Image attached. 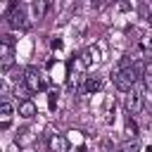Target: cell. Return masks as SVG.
<instances>
[{
	"label": "cell",
	"mask_w": 152,
	"mask_h": 152,
	"mask_svg": "<svg viewBox=\"0 0 152 152\" xmlns=\"http://www.w3.org/2000/svg\"><path fill=\"white\" fill-rule=\"evenodd\" d=\"M138 78H140V66H126L119 74H114V86L121 93H133V86Z\"/></svg>",
	"instance_id": "cell-1"
},
{
	"label": "cell",
	"mask_w": 152,
	"mask_h": 152,
	"mask_svg": "<svg viewBox=\"0 0 152 152\" xmlns=\"http://www.w3.org/2000/svg\"><path fill=\"white\" fill-rule=\"evenodd\" d=\"M7 26L14 28V31H26L31 26V21L26 19V7L24 5H17V2H10V12H7Z\"/></svg>",
	"instance_id": "cell-2"
},
{
	"label": "cell",
	"mask_w": 152,
	"mask_h": 152,
	"mask_svg": "<svg viewBox=\"0 0 152 152\" xmlns=\"http://www.w3.org/2000/svg\"><path fill=\"white\" fill-rule=\"evenodd\" d=\"M12 45H14V38L10 33H2V40H0V66H2L5 74L14 62V48Z\"/></svg>",
	"instance_id": "cell-3"
},
{
	"label": "cell",
	"mask_w": 152,
	"mask_h": 152,
	"mask_svg": "<svg viewBox=\"0 0 152 152\" xmlns=\"http://www.w3.org/2000/svg\"><path fill=\"white\" fill-rule=\"evenodd\" d=\"M24 86H26L28 93H38V90L45 88V78H43L38 66H26L24 69Z\"/></svg>",
	"instance_id": "cell-4"
},
{
	"label": "cell",
	"mask_w": 152,
	"mask_h": 152,
	"mask_svg": "<svg viewBox=\"0 0 152 152\" xmlns=\"http://www.w3.org/2000/svg\"><path fill=\"white\" fill-rule=\"evenodd\" d=\"M126 112L128 114H140L142 112V95L140 93H128L126 95Z\"/></svg>",
	"instance_id": "cell-5"
},
{
	"label": "cell",
	"mask_w": 152,
	"mask_h": 152,
	"mask_svg": "<svg viewBox=\"0 0 152 152\" xmlns=\"http://www.w3.org/2000/svg\"><path fill=\"white\" fill-rule=\"evenodd\" d=\"M12 114H14L12 104L5 100V102L0 104V128H2V131H7V128H10V124H12Z\"/></svg>",
	"instance_id": "cell-6"
},
{
	"label": "cell",
	"mask_w": 152,
	"mask_h": 152,
	"mask_svg": "<svg viewBox=\"0 0 152 152\" xmlns=\"http://www.w3.org/2000/svg\"><path fill=\"white\" fill-rule=\"evenodd\" d=\"M50 152H69V140L59 133H55L50 138Z\"/></svg>",
	"instance_id": "cell-7"
},
{
	"label": "cell",
	"mask_w": 152,
	"mask_h": 152,
	"mask_svg": "<svg viewBox=\"0 0 152 152\" xmlns=\"http://www.w3.org/2000/svg\"><path fill=\"white\" fill-rule=\"evenodd\" d=\"M36 104L31 102V100H24V102H19V114L24 116V119H33L36 116Z\"/></svg>",
	"instance_id": "cell-8"
},
{
	"label": "cell",
	"mask_w": 152,
	"mask_h": 152,
	"mask_svg": "<svg viewBox=\"0 0 152 152\" xmlns=\"http://www.w3.org/2000/svg\"><path fill=\"white\" fill-rule=\"evenodd\" d=\"M48 7H50V5H48L45 0H38V2H33V5H31L33 19H43V17H45V12H48Z\"/></svg>",
	"instance_id": "cell-9"
},
{
	"label": "cell",
	"mask_w": 152,
	"mask_h": 152,
	"mask_svg": "<svg viewBox=\"0 0 152 152\" xmlns=\"http://www.w3.org/2000/svg\"><path fill=\"white\" fill-rule=\"evenodd\" d=\"M93 59H97V50H95V48H88V50L81 55V62H83L86 66H90V64H93Z\"/></svg>",
	"instance_id": "cell-10"
},
{
	"label": "cell",
	"mask_w": 152,
	"mask_h": 152,
	"mask_svg": "<svg viewBox=\"0 0 152 152\" xmlns=\"http://www.w3.org/2000/svg\"><path fill=\"white\" fill-rule=\"evenodd\" d=\"M95 90H100V78L88 76V81H86V93H95Z\"/></svg>",
	"instance_id": "cell-11"
},
{
	"label": "cell",
	"mask_w": 152,
	"mask_h": 152,
	"mask_svg": "<svg viewBox=\"0 0 152 152\" xmlns=\"http://www.w3.org/2000/svg\"><path fill=\"white\" fill-rule=\"evenodd\" d=\"M135 135H138V126L131 121V116L126 119V138H133L135 140Z\"/></svg>",
	"instance_id": "cell-12"
},
{
	"label": "cell",
	"mask_w": 152,
	"mask_h": 152,
	"mask_svg": "<svg viewBox=\"0 0 152 152\" xmlns=\"http://www.w3.org/2000/svg\"><path fill=\"white\" fill-rule=\"evenodd\" d=\"M142 19H145L147 24H152V2H145V5H142Z\"/></svg>",
	"instance_id": "cell-13"
},
{
	"label": "cell",
	"mask_w": 152,
	"mask_h": 152,
	"mask_svg": "<svg viewBox=\"0 0 152 152\" xmlns=\"http://www.w3.org/2000/svg\"><path fill=\"white\" fill-rule=\"evenodd\" d=\"M14 140H17V145H26V142L31 140V135H28V131L24 128V131H19V135H17Z\"/></svg>",
	"instance_id": "cell-14"
},
{
	"label": "cell",
	"mask_w": 152,
	"mask_h": 152,
	"mask_svg": "<svg viewBox=\"0 0 152 152\" xmlns=\"http://www.w3.org/2000/svg\"><path fill=\"white\" fill-rule=\"evenodd\" d=\"M138 150H140V142L138 140H128L124 145V152H138Z\"/></svg>",
	"instance_id": "cell-15"
}]
</instances>
